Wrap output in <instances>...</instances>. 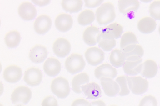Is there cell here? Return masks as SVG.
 <instances>
[{"mask_svg": "<svg viewBox=\"0 0 160 106\" xmlns=\"http://www.w3.org/2000/svg\"><path fill=\"white\" fill-rule=\"evenodd\" d=\"M96 20L101 25H106L113 22L116 17L114 6L107 2L102 4L96 10Z\"/></svg>", "mask_w": 160, "mask_h": 106, "instance_id": "cell-1", "label": "cell"}, {"mask_svg": "<svg viewBox=\"0 0 160 106\" xmlns=\"http://www.w3.org/2000/svg\"><path fill=\"white\" fill-rule=\"evenodd\" d=\"M51 89L53 93L58 98L64 99L69 94L70 89L69 82L66 79L60 77L52 82Z\"/></svg>", "mask_w": 160, "mask_h": 106, "instance_id": "cell-2", "label": "cell"}, {"mask_svg": "<svg viewBox=\"0 0 160 106\" xmlns=\"http://www.w3.org/2000/svg\"><path fill=\"white\" fill-rule=\"evenodd\" d=\"M86 65L82 55L78 54H72L66 59L65 66L67 70L73 74L82 71Z\"/></svg>", "mask_w": 160, "mask_h": 106, "instance_id": "cell-3", "label": "cell"}, {"mask_svg": "<svg viewBox=\"0 0 160 106\" xmlns=\"http://www.w3.org/2000/svg\"><path fill=\"white\" fill-rule=\"evenodd\" d=\"M125 76L129 88L133 94L142 95L148 90L149 84L146 79L141 76Z\"/></svg>", "mask_w": 160, "mask_h": 106, "instance_id": "cell-4", "label": "cell"}, {"mask_svg": "<svg viewBox=\"0 0 160 106\" xmlns=\"http://www.w3.org/2000/svg\"><path fill=\"white\" fill-rule=\"evenodd\" d=\"M123 70L128 75H136L141 72L142 68V59L138 56H131L126 59Z\"/></svg>", "mask_w": 160, "mask_h": 106, "instance_id": "cell-5", "label": "cell"}, {"mask_svg": "<svg viewBox=\"0 0 160 106\" xmlns=\"http://www.w3.org/2000/svg\"><path fill=\"white\" fill-rule=\"evenodd\" d=\"M32 93L30 89L26 86H19L13 91L11 95L12 103L15 104H27L32 97Z\"/></svg>", "mask_w": 160, "mask_h": 106, "instance_id": "cell-6", "label": "cell"}, {"mask_svg": "<svg viewBox=\"0 0 160 106\" xmlns=\"http://www.w3.org/2000/svg\"><path fill=\"white\" fill-rule=\"evenodd\" d=\"M84 55L88 64L93 66H97L102 63L105 57L104 52L97 47H91L87 49Z\"/></svg>", "mask_w": 160, "mask_h": 106, "instance_id": "cell-7", "label": "cell"}, {"mask_svg": "<svg viewBox=\"0 0 160 106\" xmlns=\"http://www.w3.org/2000/svg\"><path fill=\"white\" fill-rule=\"evenodd\" d=\"M42 74L39 69L32 67L25 72L23 80L28 85L34 86L39 85L42 81Z\"/></svg>", "mask_w": 160, "mask_h": 106, "instance_id": "cell-8", "label": "cell"}, {"mask_svg": "<svg viewBox=\"0 0 160 106\" xmlns=\"http://www.w3.org/2000/svg\"><path fill=\"white\" fill-rule=\"evenodd\" d=\"M53 51L58 57L64 58L70 53L71 45L70 42L64 38H59L54 42L53 45Z\"/></svg>", "mask_w": 160, "mask_h": 106, "instance_id": "cell-9", "label": "cell"}, {"mask_svg": "<svg viewBox=\"0 0 160 106\" xmlns=\"http://www.w3.org/2000/svg\"><path fill=\"white\" fill-rule=\"evenodd\" d=\"M20 17L26 21L31 20L36 17L37 11L35 7L32 3L28 2L21 3L18 9Z\"/></svg>", "mask_w": 160, "mask_h": 106, "instance_id": "cell-10", "label": "cell"}, {"mask_svg": "<svg viewBox=\"0 0 160 106\" xmlns=\"http://www.w3.org/2000/svg\"><path fill=\"white\" fill-rule=\"evenodd\" d=\"M137 40L132 32H127L122 36L120 42V50L124 53H128L135 47Z\"/></svg>", "mask_w": 160, "mask_h": 106, "instance_id": "cell-11", "label": "cell"}, {"mask_svg": "<svg viewBox=\"0 0 160 106\" xmlns=\"http://www.w3.org/2000/svg\"><path fill=\"white\" fill-rule=\"evenodd\" d=\"M52 22L50 17L48 15H42L38 16L34 23V29L39 34H45L51 29Z\"/></svg>", "mask_w": 160, "mask_h": 106, "instance_id": "cell-12", "label": "cell"}, {"mask_svg": "<svg viewBox=\"0 0 160 106\" xmlns=\"http://www.w3.org/2000/svg\"><path fill=\"white\" fill-rule=\"evenodd\" d=\"M22 75V70L20 67L15 65L9 66L4 70L3 77L7 82L15 83L19 81Z\"/></svg>", "mask_w": 160, "mask_h": 106, "instance_id": "cell-13", "label": "cell"}, {"mask_svg": "<svg viewBox=\"0 0 160 106\" xmlns=\"http://www.w3.org/2000/svg\"><path fill=\"white\" fill-rule=\"evenodd\" d=\"M73 23L71 16L66 13L59 15L55 20V25L57 29L63 32L69 31L71 28Z\"/></svg>", "mask_w": 160, "mask_h": 106, "instance_id": "cell-14", "label": "cell"}, {"mask_svg": "<svg viewBox=\"0 0 160 106\" xmlns=\"http://www.w3.org/2000/svg\"><path fill=\"white\" fill-rule=\"evenodd\" d=\"M100 83L105 94L109 97H114L119 92L118 84L112 79L102 77L100 79Z\"/></svg>", "mask_w": 160, "mask_h": 106, "instance_id": "cell-15", "label": "cell"}, {"mask_svg": "<svg viewBox=\"0 0 160 106\" xmlns=\"http://www.w3.org/2000/svg\"><path fill=\"white\" fill-rule=\"evenodd\" d=\"M117 74L116 69L108 64H103L96 68L94 70V75L98 79L102 77L113 79Z\"/></svg>", "mask_w": 160, "mask_h": 106, "instance_id": "cell-16", "label": "cell"}, {"mask_svg": "<svg viewBox=\"0 0 160 106\" xmlns=\"http://www.w3.org/2000/svg\"><path fill=\"white\" fill-rule=\"evenodd\" d=\"M48 52L46 47L37 45L30 50L29 57L31 60L36 64H39L44 61L47 58Z\"/></svg>", "mask_w": 160, "mask_h": 106, "instance_id": "cell-17", "label": "cell"}, {"mask_svg": "<svg viewBox=\"0 0 160 106\" xmlns=\"http://www.w3.org/2000/svg\"><path fill=\"white\" fill-rule=\"evenodd\" d=\"M43 68L45 73L49 76L54 77L60 73L61 65L59 61L54 58H48L44 62Z\"/></svg>", "mask_w": 160, "mask_h": 106, "instance_id": "cell-18", "label": "cell"}, {"mask_svg": "<svg viewBox=\"0 0 160 106\" xmlns=\"http://www.w3.org/2000/svg\"><path fill=\"white\" fill-rule=\"evenodd\" d=\"M114 39L108 33L102 31L98 38V46L105 51H110L116 45V42Z\"/></svg>", "mask_w": 160, "mask_h": 106, "instance_id": "cell-19", "label": "cell"}, {"mask_svg": "<svg viewBox=\"0 0 160 106\" xmlns=\"http://www.w3.org/2000/svg\"><path fill=\"white\" fill-rule=\"evenodd\" d=\"M100 32L99 29L95 26L87 28L83 34V39L85 43L89 46H93L98 42V38Z\"/></svg>", "mask_w": 160, "mask_h": 106, "instance_id": "cell-20", "label": "cell"}, {"mask_svg": "<svg viewBox=\"0 0 160 106\" xmlns=\"http://www.w3.org/2000/svg\"><path fill=\"white\" fill-rule=\"evenodd\" d=\"M81 88L85 96L89 99H94L100 97L102 91L98 85L91 82L82 86Z\"/></svg>", "mask_w": 160, "mask_h": 106, "instance_id": "cell-21", "label": "cell"}, {"mask_svg": "<svg viewBox=\"0 0 160 106\" xmlns=\"http://www.w3.org/2000/svg\"><path fill=\"white\" fill-rule=\"evenodd\" d=\"M137 26L141 32L144 34H148L154 31L156 27V23L152 18L146 17L139 20Z\"/></svg>", "mask_w": 160, "mask_h": 106, "instance_id": "cell-22", "label": "cell"}, {"mask_svg": "<svg viewBox=\"0 0 160 106\" xmlns=\"http://www.w3.org/2000/svg\"><path fill=\"white\" fill-rule=\"evenodd\" d=\"M158 71V67L156 63L153 60H148L143 64L141 74L143 77L151 78L156 75Z\"/></svg>", "mask_w": 160, "mask_h": 106, "instance_id": "cell-23", "label": "cell"}, {"mask_svg": "<svg viewBox=\"0 0 160 106\" xmlns=\"http://www.w3.org/2000/svg\"><path fill=\"white\" fill-rule=\"evenodd\" d=\"M89 77L86 73H82L75 76L72 81V89L76 93L79 94L82 92L81 86L88 83Z\"/></svg>", "mask_w": 160, "mask_h": 106, "instance_id": "cell-24", "label": "cell"}, {"mask_svg": "<svg viewBox=\"0 0 160 106\" xmlns=\"http://www.w3.org/2000/svg\"><path fill=\"white\" fill-rule=\"evenodd\" d=\"M139 6V2L137 0H120L118 2L119 11L124 14L137 10Z\"/></svg>", "mask_w": 160, "mask_h": 106, "instance_id": "cell-25", "label": "cell"}, {"mask_svg": "<svg viewBox=\"0 0 160 106\" xmlns=\"http://www.w3.org/2000/svg\"><path fill=\"white\" fill-rule=\"evenodd\" d=\"M63 9L70 13L78 12L82 9L83 2L81 0H63L61 3Z\"/></svg>", "mask_w": 160, "mask_h": 106, "instance_id": "cell-26", "label": "cell"}, {"mask_svg": "<svg viewBox=\"0 0 160 106\" xmlns=\"http://www.w3.org/2000/svg\"><path fill=\"white\" fill-rule=\"evenodd\" d=\"M126 60L125 56L121 50L116 49L113 50L110 55L109 60L112 65L117 68L123 65Z\"/></svg>", "mask_w": 160, "mask_h": 106, "instance_id": "cell-27", "label": "cell"}, {"mask_svg": "<svg viewBox=\"0 0 160 106\" xmlns=\"http://www.w3.org/2000/svg\"><path fill=\"white\" fill-rule=\"evenodd\" d=\"M21 37L19 32L16 30L9 32L5 35L4 41L7 46L9 48H15L19 44Z\"/></svg>", "mask_w": 160, "mask_h": 106, "instance_id": "cell-28", "label": "cell"}, {"mask_svg": "<svg viewBox=\"0 0 160 106\" xmlns=\"http://www.w3.org/2000/svg\"><path fill=\"white\" fill-rule=\"evenodd\" d=\"M95 16L92 11L86 9L81 12L78 17V23L82 26H86L91 24L94 20Z\"/></svg>", "mask_w": 160, "mask_h": 106, "instance_id": "cell-29", "label": "cell"}, {"mask_svg": "<svg viewBox=\"0 0 160 106\" xmlns=\"http://www.w3.org/2000/svg\"><path fill=\"white\" fill-rule=\"evenodd\" d=\"M112 35L114 38L117 39L121 36L123 32V27L120 24L114 23L103 28L102 31Z\"/></svg>", "mask_w": 160, "mask_h": 106, "instance_id": "cell-30", "label": "cell"}, {"mask_svg": "<svg viewBox=\"0 0 160 106\" xmlns=\"http://www.w3.org/2000/svg\"><path fill=\"white\" fill-rule=\"evenodd\" d=\"M116 81L120 87L119 95L122 96L128 95L130 93V91L128 86L126 76H119L116 79Z\"/></svg>", "mask_w": 160, "mask_h": 106, "instance_id": "cell-31", "label": "cell"}, {"mask_svg": "<svg viewBox=\"0 0 160 106\" xmlns=\"http://www.w3.org/2000/svg\"><path fill=\"white\" fill-rule=\"evenodd\" d=\"M150 16L156 20H160V1L156 0L151 3L149 7Z\"/></svg>", "mask_w": 160, "mask_h": 106, "instance_id": "cell-32", "label": "cell"}, {"mask_svg": "<svg viewBox=\"0 0 160 106\" xmlns=\"http://www.w3.org/2000/svg\"><path fill=\"white\" fill-rule=\"evenodd\" d=\"M156 98L151 95L144 96L140 101L138 106H157Z\"/></svg>", "mask_w": 160, "mask_h": 106, "instance_id": "cell-33", "label": "cell"}, {"mask_svg": "<svg viewBox=\"0 0 160 106\" xmlns=\"http://www.w3.org/2000/svg\"><path fill=\"white\" fill-rule=\"evenodd\" d=\"M124 54L126 59L131 56H138L141 58L143 55L144 50L141 46L137 45L135 48L132 51L128 53Z\"/></svg>", "mask_w": 160, "mask_h": 106, "instance_id": "cell-34", "label": "cell"}, {"mask_svg": "<svg viewBox=\"0 0 160 106\" xmlns=\"http://www.w3.org/2000/svg\"><path fill=\"white\" fill-rule=\"evenodd\" d=\"M41 104L42 106H58L56 99L52 96L45 97L43 100Z\"/></svg>", "mask_w": 160, "mask_h": 106, "instance_id": "cell-35", "label": "cell"}, {"mask_svg": "<svg viewBox=\"0 0 160 106\" xmlns=\"http://www.w3.org/2000/svg\"><path fill=\"white\" fill-rule=\"evenodd\" d=\"M71 106H91V104L88 101L81 98L74 101Z\"/></svg>", "mask_w": 160, "mask_h": 106, "instance_id": "cell-36", "label": "cell"}, {"mask_svg": "<svg viewBox=\"0 0 160 106\" xmlns=\"http://www.w3.org/2000/svg\"><path fill=\"white\" fill-rule=\"evenodd\" d=\"M103 0H84L85 6L88 8H95L100 5Z\"/></svg>", "mask_w": 160, "mask_h": 106, "instance_id": "cell-37", "label": "cell"}, {"mask_svg": "<svg viewBox=\"0 0 160 106\" xmlns=\"http://www.w3.org/2000/svg\"><path fill=\"white\" fill-rule=\"evenodd\" d=\"M91 104V106H106L105 103L101 100L92 101Z\"/></svg>", "mask_w": 160, "mask_h": 106, "instance_id": "cell-38", "label": "cell"}, {"mask_svg": "<svg viewBox=\"0 0 160 106\" xmlns=\"http://www.w3.org/2000/svg\"><path fill=\"white\" fill-rule=\"evenodd\" d=\"M158 31H159V34H160V25L159 27Z\"/></svg>", "mask_w": 160, "mask_h": 106, "instance_id": "cell-39", "label": "cell"}, {"mask_svg": "<svg viewBox=\"0 0 160 106\" xmlns=\"http://www.w3.org/2000/svg\"><path fill=\"white\" fill-rule=\"evenodd\" d=\"M16 106H24L22 105L21 104H18V105H17Z\"/></svg>", "mask_w": 160, "mask_h": 106, "instance_id": "cell-40", "label": "cell"}, {"mask_svg": "<svg viewBox=\"0 0 160 106\" xmlns=\"http://www.w3.org/2000/svg\"><path fill=\"white\" fill-rule=\"evenodd\" d=\"M118 106L115 105H110V106Z\"/></svg>", "mask_w": 160, "mask_h": 106, "instance_id": "cell-41", "label": "cell"}, {"mask_svg": "<svg viewBox=\"0 0 160 106\" xmlns=\"http://www.w3.org/2000/svg\"><path fill=\"white\" fill-rule=\"evenodd\" d=\"M159 68H160V66H159Z\"/></svg>", "mask_w": 160, "mask_h": 106, "instance_id": "cell-42", "label": "cell"}]
</instances>
